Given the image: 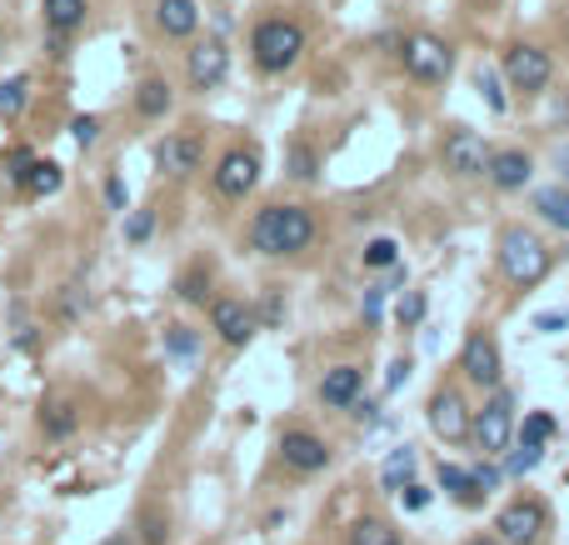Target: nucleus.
Masks as SVG:
<instances>
[{
  "label": "nucleus",
  "mask_w": 569,
  "mask_h": 545,
  "mask_svg": "<svg viewBox=\"0 0 569 545\" xmlns=\"http://www.w3.org/2000/svg\"><path fill=\"white\" fill-rule=\"evenodd\" d=\"M315 240V216L305 206H265L250 220V246L260 255H300Z\"/></svg>",
  "instance_id": "1"
},
{
  "label": "nucleus",
  "mask_w": 569,
  "mask_h": 545,
  "mask_svg": "<svg viewBox=\"0 0 569 545\" xmlns=\"http://www.w3.org/2000/svg\"><path fill=\"white\" fill-rule=\"evenodd\" d=\"M250 55H255V66L265 70V76H285V70L300 66L305 31L295 21H285V15H270V21H260L255 31H250Z\"/></svg>",
  "instance_id": "2"
},
{
  "label": "nucleus",
  "mask_w": 569,
  "mask_h": 545,
  "mask_svg": "<svg viewBox=\"0 0 569 545\" xmlns=\"http://www.w3.org/2000/svg\"><path fill=\"white\" fill-rule=\"evenodd\" d=\"M549 265H555L549 261V246L535 236V230L510 226L505 236H500V271H505L519 291H535V285L549 275Z\"/></svg>",
  "instance_id": "3"
},
{
  "label": "nucleus",
  "mask_w": 569,
  "mask_h": 545,
  "mask_svg": "<svg viewBox=\"0 0 569 545\" xmlns=\"http://www.w3.org/2000/svg\"><path fill=\"white\" fill-rule=\"evenodd\" d=\"M400 66H405V76L419 80V86H445L450 70H455V51H450V41H440V35L415 31V35H405V45H400Z\"/></svg>",
  "instance_id": "4"
},
{
  "label": "nucleus",
  "mask_w": 569,
  "mask_h": 545,
  "mask_svg": "<svg viewBox=\"0 0 569 545\" xmlns=\"http://www.w3.org/2000/svg\"><path fill=\"white\" fill-rule=\"evenodd\" d=\"M545 531H549V511H545V501H535V495H519V501H510L505 511L494 515L500 545H539Z\"/></svg>",
  "instance_id": "5"
},
{
  "label": "nucleus",
  "mask_w": 569,
  "mask_h": 545,
  "mask_svg": "<svg viewBox=\"0 0 569 545\" xmlns=\"http://www.w3.org/2000/svg\"><path fill=\"white\" fill-rule=\"evenodd\" d=\"M470 436L480 440L484 456H505V450H510V440H515V405H510L505 391L494 395V401L484 405V411H474Z\"/></svg>",
  "instance_id": "6"
},
{
  "label": "nucleus",
  "mask_w": 569,
  "mask_h": 545,
  "mask_svg": "<svg viewBox=\"0 0 569 545\" xmlns=\"http://www.w3.org/2000/svg\"><path fill=\"white\" fill-rule=\"evenodd\" d=\"M549 76H555V61H549V51L525 45V41L505 51V80H510V90H525V96H535V90L549 86Z\"/></svg>",
  "instance_id": "7"
},
{
  "label": "nucleus",
  "mask_w": 569,
  "mask_h": 545,
  "mask_svg": "<svg viewBox=\"0 0 569 545\" xmlns=\"http://www.w3.org/2000/svg\"><path fill=\"white\" fill-rule=\"evenodd\" d=\"M490 155H494V151L484 145V135L464 131V126H455V131L445 135V145H440L445 171L460 175V181H470V175H484V171H490Z\"/></svg>",
  "instance_id": "8"
},
{
  "label": "nucleus",
  "mask_w": 569,
  "mask_h": 545,
  "mask_svg": "<svg viewBox=\"0 0 569 545\" xmlns=\"http://www.w3.org/2000/svg\"><path fill=\"white\" fill-rule=\"evenodd\" d=\"M460 371H464V381H474V385H484V391H494V385H500V375H505V356H500V340L484 336V330H474V336L464 340V350H460Z\"/></svg>",
  "instance_id": "9"
},
{
  "label": "nucleus",
  "mask_w": 569,
  "mask_h": 545,
  "mask_svg": "<svg viewBox=\"0 0 569 545\" xmlns=\"http://www.w3.org/2000/svg\"><path fill=\"white\" fill-rule=\"evenodd\" d=\"M255 181H260V155L250 145H230L216 165V190L226 200H245L255 190Z\"/></svg>",
  "instance_id": "10"
},
{
  "label": "nucleus",
  "mask_w": 569,
  "mask_h": 545,
  "mask_svg": "<svg viewBox=\"0 0 569 545\" xmlns=\"http://www.w3.org/2000/svg\"><path fill=\"white\" fill-rule=\"evenodd\" d=\"M430 430L440 440H450V446H460V440H470V426H474V411L464 405L460 391H435L430 395Z\"/></svg>",
  "instance_id": "11"
},
{
  "label": "nucleus",
  "mask_w": 569,
  "mask_h": 545,
  "mask_svg": "<svg viewBox=\"0 0 569 545\" xmlns=\"http://www.w3.org/2000/svg\"><path fill=\"white\" fill-rule=\"evenodd\" d=\"M185 76H190L195 90L226 86V76H230V51H226V41H200V45H195V51L185 55Z\"/></svg>",
  "instance_id": "12"
},
{
  "label": "nucleus",
  "mask_w": 569,
  "mask_h": 545,
  "mask_svg": "<svg viewBox=\"0 0 569 545\" xmlns=\"http://www.w3.org/2000/svg\"><path fill=\"white\" fill-rule=\"evenodd\" d=\"M280 456H285L291 470H300V476H315V470L330 466V446H325L315 430H285V436H280Z\"/></svg>",
  "instance_id": "13"
},
{
  "label": "nucleus",
  "mask_w": 569,
  "mask_h": 545,
  "mask_svg": "<svg viewBox=\"0 0 569 545\" xmlns=\"http://www.w3.org/2000/svg\"><path fill=\"white\" fill-rule=\"evenodd\" d=\"M360 391H365V371L360 366H330V371L320 375V401L330 405V411H350L354 401H360Z\"/></svg>",
  "instance_id": "14"
},
{
  "label": "nucleus",
  "mask_w": 569,
  "mask_h": 545,
  "mask_svg": "<svg viewBox=\"0 0 569 545\" xmlns=\"http://www.w3.org/2000/svg\"><path fill=\"white\" fill-rule=\"evenodd\" d=\"M210 326H216V336L226 346H245L255 336V310L245 301H210Z\"/></svg>",
  "instance_id": "15"
},
{
  "label": "nucleus",
  "mask_w": 569,
  "mask_h": 545,
  "mask_svg": "<svg viewBox=\"0 0 569 545\" xmlns=\"http://www.w3.org/2000/svg\"><path fill=\"white\" fill-rule=\"evenodd\" d=\"M200 141L195 135H165L161 145H155V165H161L171 181H185V175L200 171Z\"/></svg>",
  "instance_id": "16"
},
{
  "label": "nucleus",
  "mask_w": 569,
  "mask_h": 545,
  "mask_svg": "<svg viewBox=\"0 0 569 545\" xmlns=\"http://www.w3.org/2000/svg\"><path fill=\"white\" fill-rule=\"evenodd\" d=\"M484 175H490L494 190H525L529 175H535V161H529V151H515V145H510V151L490 155V171Z\"/></svg>",
  "instance_id": "17"
},
{
  "label": "nucleus",
  "mask_w": 569,
  "mask_h": 545,
  "mask_svg": "<svg viewBox=\"0 0 569 545\" xmlns=\"http://www.w3.org/2000/svg\"><path fill=\"white\" fill-rule=\"evenodd\" d=\"M155 25L171 41H185L200 31V11H195V0H155Z\"/></svg>",
  "instance_id": "18"
},
{
  "label": "nucleus",
  "mask_w": 569,
  "mask_h": 545,
  "mask_svg": "<svg viewBox=\"0 0 569 545\" xmlns=\"http://www.w3.org/2000/svg\"><path fill=\"white\" fill-rule=\"evenodd\" d=\"M41 15H45V31L51 35H70L86 25V0H45Z\"/></svg>",
  "instance_id": "19"
},
{
  "label": "nucleus",
  "mask_w": 569,
  "mask_h": 545,
  "mask_svg": "<svg viewBox=\"0 0 569 545\" xmlns=\"http://www.w3.org/2000/svg\"><path fill=\"white\" fill-rule=\"evenodd\" d=\"M415 466H419L415 446H400V450H390L385 470H380V486L400 495V491H405V486H415Z\"/></svg>",
  "instance_id": "20"
},
{
  "label": "nucleus",
  "mask_w": 569,
  "mask_h": 545,
  "mask_svg": "<svg viewBox=\"0 0 569 545\" xmlns=\"http://www.w3.org/2000/svg\"><path fill=\"white\" fill-rule=\"evenodd\" d=\"M535 216L545 220V226H555V230H569V190H565V181H559V186L535 190Z\"/></svg>",
  "instance_id": "21"
},
{
  "label": "nucleus",
  "mask_w": 569,
  "mask_h": 545,
  "mask_svg": "<svg viewBox=\"0 0 569 545\" xmlns=\"http://www.w3.org/2000/svg\"><path fill=\"white\" fill-rule=\"evenodd\" d=\"M350 545H405V535L390 521H380V515H360L350 525Z\"/></svg>",
  "instance_id": "22"
},
{
  "label": "nucleus",
  "mask_w": 569,
  "mask_h": 545,
  "mask_svg": "<svg viewBox=\"0 0 569 545\" xmlns=\"http://www.w3.org/2000/svg\"><path fill=\"white\" fill-rule=\"evenodd\" d=\"M285 175H291V181H305V186L320 175V155H315L310 141H291V145H285Z\"/></svg>",
  "instance_id": "23"
},
{
  "label": "nucleus",
  "mask_w": 569,
  "mask_h": 545,
  "mask_svg": "<svg viewBox=\"0 0 569 545\" xmlns=\"http://www.w3.org/2000/svg\"><path fill=\"white\" fill-rule=\"evenodd\" d=\"M171 86H165V80L161 76H151V80H140V86H135V110H140V116H145V120H155V116H165V110H171Z\"/></svg>",
  "instance_id": "24"
},
{
  "label": "nucleus",
  "mask_w": 569,
  "mask_h": 545,
  "mask_svg": "<svg viewBox=\"0 0 569 545\" xmlns=\"http://www.w3.org/2000/svg\"><path fill=\"white\" fill-rule=\"evenodd\" d=\"M76 426H80V415H76V405H70V401H51V405L41 411V430H45L51 440H65Z\"/></svg>",
  "instance_id": "25"
},
{
  "label": "nucleus",
  "mask_w": 569,
  "mask_h": 545,
  "mask_svg": "<svg viewBox=\"0 0 569 545\" xmlns=\"http://www.w3.org/2000/svg\"><path fill=\"white\" fill-rule=\"evenodd\" d=\"M360 261H365V271H400V240L375 236L365 251H360Z\"/></svg>",
  "instance_id": "26"
},
{
  "label": "nucleus",
  "mask_w": 569,
  "mask_h": 545,
  "mask_svg": "<svg viewBox=\"0 0 569 545\" xmlns=\"http://www.w3.org/2000/svg\"><path fill=\"white\" fill-rule=\"evenodd\" d=\"M61 181H65V175H61V165H55V161H35L21 190H25V196H55V190H61Z\"/></svg>",
  "instance_id": "27"
},
{
  "label": "nucleus",
  "mask_w": 569,
  "mask_h": 545,
  "mask_svg": "<svg viewBox=\"0 0 569 545\" xmlns=\"http://www.w3.org/2000/svg\"><path fill=\"white\" fill-rule=\"evenodd\" d=\"M25 100H31V76H11L6 86H0V116L15 120L25 110Z\"/></svg>",
  "instance_id": "28"
},
{
  "label": "nucleus",
  "mask_w": 569,
  "mask_h": 545,
  "mask_svg": "<svg viewBox=\"0 0 569 545\" xmlns=\"http://www.w3.org/2000/svg\"><path fill=\"white\" fill-rule=\"evenodd\" d=\"M440 486H445V491H450V495H460L464 505H470V501H480V491H474V476H470V470H464V466H440Z\"/></svg>",
  "instance_id": "29"
},
{
  "label": "nucleus",
  "mask_w": 569,
  "mask_h": 545,
  "mask_svg": "<svg viewBox=\"0 0 569 545\" xmlns=\"http://www.w3.org/2000/svg\"><path fill=\"white\" fill-rule=\"evenodd\" d=\"M474 86H480L484 106H490L494 116H505V110H510V96H505V86H500V76H494L490 66H480V76H474Z\"/></svg>",
  "instance_id": "30"
},
{
  "label": "nucleus",
  "mask_w": 569,
  "mask_h": 545,
  "mask_svg": "<svg viewBox=\"0 0 569 545\" xmlns=\"http://www.w3.org/2000/svg\"><path fill=\"white\" fill-rule=\"evenodd\" d=\"M555 415H545V411H535V415H525V426H519V440H529V446H545V440H555Z\"/></svg>",
  "instance_id": "31"
},
{
  "label": "nucleus",
  "mask_w": 569,
  "mask_h": 545,
  "mask_svg": "<svg viewBox=\"0 0 569 545\" xmlns=\"http://www.w3.org/2000/svg\"><path fill=\"white\" fill-rule=\"evenodd\" d=\"M151 230H155V210H130V216H125V240H130V246H145Z\"/></svg>",
  "instance_id": "32"
},
{
  "label": "nucleus",
  "mask_w": 569,
  "mask_h": 545,
  "mask_svg": "<svg viewBox=\"0 0 569 545\" xmlns=\"http://www.w3.org/2000/svg\"><path fill=\"white\" fill-rule=\"evenodd\" d=\"M539 456H545V446H529V440H519L515 456H510V476H529V470L539 466Z\"/></svg>",
  "instance_id": "33"
},
{
  "label": "nucleus",
  "mask_w": 569,
  "mask_h": 545,
  "mask_svg": "<svg viewBox=\"0 0 569 545\" xmlns=\"http://www.w3.org/2000/svg\"><path fill=\"white\" fill-rule=\"evenodd\" d=\"M165 521H161V511H140V541L145 545H165Z\"/></svg>",
  "instance_id": "34"
},
{
  "label": "nucleus",
  "mask_w": 569,
  "mask_h": 545,
  "mask_svg": "<svg viewBox=\"0 0 569 545\" xmlns=\"http://www.w3.org/2000/svg\"><path fill=\"white\" fill-rule=\"evenodd\" d=\"M70 135H76V145H86V151H90V145L100 141V120L96 116H76V120H70Z\"/></svg>",
  "instance_id": "35"
},
{
  "label": "nucleus",
  "mask_w": 569,
  "mask_h": 545,
  "mask_svg": "<svg viewBox=\"0 0 569 545\" xmlns=\"http://www.w3.org/2000/svg\"><path fill=\"white\" fill-rule=\"evenodd\" d=\"M31 165H35V155L25 151V145H15V151H11V161H6V175H11L15 186H25V175H31Z\"/></svg>",
  "instance_id": "36"
},
{
  "label": "nucleus",
  "mask_w": 569,
  "mask_h": 545,
  "mask_svg": "<svg viewBox=\"0 0 569 545\" xmlns=\"http://www.w3.org/2000/svg\"><path fill=\"white\" fill-rule=\"evenodd\" d=\"M385 291H390V285H370V291H365V301H360L365 326H375V320H380V310H385Z\"/></svg>",
  "instance_id": "37"
},
{
  "label": "nucleus",
  "mask_w": 569,
  "mask_h": 545,
  "mask_svg": "<svg viewBox=\"0 0 569 545\" xmlns=\"http://www.w3.org/2000/svg\"><path fill=\"white\" fill-rule=\"evenodd\" d=\"M419 320H425V295L409 291L405 301H400V326H419Z\"/></svg>",
  "instance_id": "38"
},
{
  "label": "nucleus",
  "mask_w": 569,
  "mask_h": 545,
  "mask_svg": "<svg viewBox=\"0 0 569 545\" xmlns=\"http://www.w3.org/2000/svg\"><path fill=\"white\" fill-rule=\"evenodd\" d=\"M470 476H474V491H484V495H490L494 486H500V480H505V476H500V466H490V460H484V466H474Z\"/></svg>",
  "instance_id": "39"
},
{
  "label": "nucleus",
  "mask_w": 569,
  "mask_h": 545,
  "mask_svg": "<svg viewBox=\"0 0 569 545\" xmlns=\"http://www.w3.org/2000/svg\"><path fill=\"white\" fill-rule=\"evenodd\" d=\"M400 501H405V511H425V505H430V491H425V486H405V491H400Z\"/></svg>",
  "instance_id": "40"
},
{
  "label": "nucleus",
  "mask_w": 569,
  "mask_h": 545,
  "mask_svg": "<svg viewBox=\"0 0 569 545\" xmlns=\"http://www.w3.org/2000/svg\"><path fill=\"white\" fill-rule=\"evenodd\" d=\"M205 291H210V285H205L200 275H185V281H180V295H185V301H190V306H200V301H205Z\"/></svg>",
  "instance_id": "41"
},
{
  "label": "nucleus",
  "mask_w": 569,
  "mask_h": 545,
  "mask_svg": "<svg viewBox=\"0 0 569 545\" xmlns=\"http://www.w3.org/2000/svg\"><path fill=\"white\" fill-rule=\"evenodd\" d=\"M106 200H110V210H125V181H120V175L106 181Z\"/></svg>",
  "instance_id": "42"
},
{
  "label": "nucleus",
  "mask_w": 569,
  "mask_h": 545,
  "mask_svg": "<svg viewBox=\"0 0 569 545\" xmlns=\"http://www.w3.org/2000/svg\"><path fill=\"white\" fill-rule=\"evenodd\" d=\"M171 350H175V356H190V350H195V336H190L185 326H175V330H171Z\"/></svg>",
  "instance_id": "43"
},
{
  "label": "nucleus",
  "mask_w": 569,
  "mask_h": 545,
  "mask_svg": "<svg viewBox=\"0 0 569 545\" xmlns=\"http://www.w3.org/2000/svg\"><path fill=\"white\" fill-rule=\"evenodd\" d=\"M350 415H354V421H365V426H375V421H380L375 401H354V405H350Z\"/></svg>",
  "instance_id": "44"
},
{
  "label": "nucleus",
  "mask_w": 569,
  "mask_h": 545,
  "mask_svg": "<svg viewBox=\"0 0 569 545\" xmlns=\"http://www.w3.org/2000/svg\"><path fill=\"white\" fill-rule=\"evenodd\" d=\"M405 375H409V360H395V366H390V375H385V385L395 391V385L405 381Z\"/></svg>",
  "instance_id": "45"
},
{
  "label": "nucleus",
  "mask_w": 569,
  "mask_h": 545,
  "mask_svg": "<svg viewBox=\"0 0 569 545\" xmlns=\"http://www.w3.org/2000/svg\"><path fill=\"white\" fill-rule=\"evenodd\" d=\"M535 326H539V330H559V326H565V316H539Z\"/></svg>",
  "instance_id": "46"
},
{
  "label": "nucleus",
  "mask_w": 569,
  "mask_h": 545,
  "mask_svg": "<svg viewBox=\"0 0 569 545\" xmlns=\"http://www.w3.org/2000/svg\"><path fill=\"white\" fill-rule=\"evenodd\" d=\"M470 545H500V535H474Z\"/></svg>",
  "instance_id": "47"
},
{
  "label": "nucleus",
  "mask_w": 569,
  "mask_h": 545,
  "mask_svg": "<svg viewBox=\"0 0 569 545\" xmlns=\"http://www.w3.org/2000/svg\"><path fill=\"white\" fill-rule=\"evenodd\" d=\"M555 161H559V171H565V175H569V145H565V151H559V155H555Z\"/></svg>",
  "instance_id": "48"
},
{
  "label": "nucleus",
  "mask_w": 569,
  "mask_h": 545,
  "mask_svg": "<svg viewBox=\"0 0 569 545\" xmlns=\"http://www.w3.org/2000/svg\"><path fill=\"white\" fill-rule=\"evenodd\" d=\"M106 545H130V535H116V541H106Z\"/></svg>",
  "instance_id": "49"
}]
</instances>
